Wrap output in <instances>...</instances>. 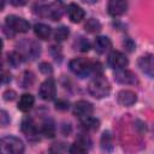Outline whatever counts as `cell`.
Here are the masks:
<instances>
[{
    "label": "cell",
    "mask_w": 154,
    "mask_h": 154,
    "mask_svg": "<svg viewBox=\"0 0 154 154\" xmlns=\"http://www.w3.org/2000/svg\"><path fill=\"white\" fill-rule=\"evenodd\" d=\"M69 35H70V30H69V28H66V26H59V28H57L55 31H54V38H55L57 42H63V41H65V40L69 37Z\"/></svg>",
    "instance_id": "d4e9b609"
},
{
    "label": "cell",
    "mask_w": 154,
    "mask_h": 154,
    "mask_svg": "<svg viewBox=\"0 0 154 154\" xmlns=\"http://www.w3.org/2000/svg\"><path fill=\"white\" fill-rule=\"evenodd\" d=\"M76 45H77V48H78L81 52H88L89 48H90V43H89V41H88L85 37H79V38L77 40Z\"/></svg>",
    "instance_id": "4316f807"
},
{
    "label": "cell",
    "mask_w": 154,
    "mask_h": 154,
    "mask_svg": "<svg viewBox=\"0 0 154 154\" xmlns=\"http://www.w3.org/2000/svg\"><path fill=\"white\" fill-rule=\"evenodd\" d=\"M34 32L35 35L41 38V40H48L51 34H52V29L49 25L45 24V23H36L34 25Z\"/></svg>",
    "instance_id": "ac0fdd59"
},
{
    "label": "cell",
    "mask_w": 154,
    "mask_h": 154,
    "mask_svg": "<svg viewBox=\"0 0 154 154\" xmlns=\"http://www.w3.org/2000/svg\"><path fill=\"white\" fill-rule=\"evenodd\" d=\"M84 29L88 31V32H97L101 30V24L97 19L95 18H89L85 24H84Z\"/></svg>",
    "instance_id": "cb8c5ba5"
},
{
    "label": "cell",
    "mask_w": 154,
    "mask_h": 154,
    "mask_svg": "<svg viewBox=\"0 0 154 154\" xmlns=\"http://www.w3.org/2000/svg\"><path fill=\"white\" fill-rule=\"evenodd\" d=\"M138 67L149 77H154V55L144 54L138 59Z\"/></svg>",
    "instance_id": "4fadbf2b"
},
{
    "label": "cell",
    "mask_w": 154,
    "mask_h": 154,
    "mask_svg": "<svg viewBox=\"0 0 154 154\" xmlns=\"http://www.w3.org/2000/svg\"><path fill=\"white\" fill-rule=\"evenodd\" d=\"M90 146V140L85 136H79L76 142L70 147V154H88V149Z\"/></svg>",
    "instance_id": "7c38bea8"
},
{
    "label": "cell",
    "mask_w": 154,
    "mask_h": 154,
    "mask_svg": "<svg viewBox=\"0 0 154 154\" xmlns=\"http://www.w3.org/2000/svg\"><path fill=\"white\" fill-rule=\"evenodd\" d=\"M111 47H112V42L107 36H97L94 40V48L100 54L108 52L111 49Z\"/></svg>",
    "instance_id": "e0dca14e"
},
{
    "label": "cell",
    "mask_w": 154,
    "mask_h": 154,
    "mask_svg": "<svg viewBox=\"0 0 154 154\" xmlns=\"http://www.w3.org/2000/svg\"><path fill=\"white\" fill-rule=\"evenodd\" d=\"M14 97H16V91H13V90H6L4 93V100H6V101H12V100H14Z\"/></svg>",
    "instance_id": "4dcf8cb0"
},
{
    "label": "cell",
    "mask_w": 154,
    "mask_h": 154,
    "mask_svg": "<svg viewBox=\"0 0 154 154\" xmlns=\"http://www.w3.org/2000/svg\"><path fill=\"white\" fill-rule=\"evenodd\" d=\"M0 150L1 154H23L24 144L16 136H5L0 141Z\"/></svg>",
    "instance_id": "7a4b0ae2"
},
{
    "label": "cell",
    "mask_w": 154,
    "mask_h": 154,
    "mask_svg": "<svg viewBox=\"0 0 154 154\" xmlns=\"http://www.w3.org/2000/svg\"><path fill=\"white\" fill-rule=\"evenodd\" d=\"M88 91L91 96L96 99H102L106 97L109 91H111V84L106 77L101 76H95L88 84Z\"/></svg>",
    "instance_id": "6da1fadb"
},
{
    "label": "cell",
    "mask_w": 154,
    "mask_h": 154,
    "mask_svg": "<svg viewBox=\"0 0 154 154\" xmlns=\"http://www.w3.org/2000/svg\"><path fill=\"white\" fill-rule=\"evenodd\" d=\"M107 63L108 65L114 69V70H122V69H125L129 64V60L126 58V55L119 51H113L109 53L108 55V59H107Z\"/></svg>",
    "instance_id": "9c48e42d"
},
{
    "label": "cell",
    "mask_w": 154,
    "mask_h": 154,
    "mask_svg": "<svg viewBox=\"0 0 154 154\" xmlns=\"http://www.w3.org/2000/svg\"><path fill=\"white\" fill-rule=\"evenodd\" d=\"M79 122H81V126H82L84 130H87V131H95V130H97L99 126H100V120L96 119V118L93 117V116L82 118V119H79Z\"/></svg>",
    "instance_id": "44dd1931"
},
{
    "label": "cell",
    "mask_w": 154,
    "mask_h": 154,
    "mask_svg": "<svg viewBox=\"0 0 154 154\" xmlns=\"http://www.w3.org/2000/svg\"><path fill=\"white\" fill-rule=\"evenodd\" d=\"M11 2H12L13 5H17V6H18V5H25V4H26V1H24V0H23V1H16V0H12Z\"/></svg>",
    "instance_id": "836d02e7"
},
{
    "label": "cell",
    "mask_w": 154,
    "mask_h": 154,
    "mask_svg": "<svg viewBox=\"0 0 154 154\" xmlns=\"http://www.w3.org/2000/svg\"><path fill=\"white\" fill-rule=\"evenodd\" d=\"M1 81H2L4 84L8 83L11 81V73L8 71H6V70H2V78H1Z\"/></svg>",
    "instance_id": "d6a6232c"
},
{
    "label": "cell",
    "mask_w": 154,
    "mask_h": 154,
    "mask_svg": "<svg viewBox=\"0 0 154 154\" xmlns=\"http://www.w3.org/2000/svg\"><path fill=\"white\" fill-rule=\"evenodd\" d=\"M128 10V2L124 0H111L107 5V11L112 17H119Z\"/></svg>",
    "instance_id": "5bb4252c"
},
{
    "label": "cell",
    "mask_w": 154,
    "mask_h": 154,
    "mask_svg": "<svg viewBox=\"0 0 154 154\" xmlns=\"http://www.w3.org/2000/svg\"><path fill=\"white\" fill-rule=\"evenodd\" d=\"M94 112V106L93 103H90L89 101L85 100H79L73 105V114L76 117H78L79 119L85 118L91 116Z\"/></svg>",
    "instance_id": "8fae6325"
},
{
    "label": "cell",
    "mask_w": 154,
    "mask_h": 154,
    "mask_svg": "<svg viewBox=\"0 0 154 154\" xmlns=\"http://www.w3.org/2000/svg\"><path fill=\"white\" fill-rule=\"evenodd\" d=\"M114 79L120 83V84H128V85H135L138 83L137 76L126 69H122V70H116L114 72Z\"/></svg>",
    "instance_id": "30bf717a"
},
{
    "label": "cell",
    "mask_w": 154,
    "mask_h": 154,
    "mask_svg": "<svg viewBox=\"0 0 154 154\" xmlns=\"http://www.w3.org/2000/svg\"><path fill=\"white\" fill-rule=\"evenodd\" d=\"M40 71H41L42 73H45V75H52L53 69H52V65H51V64L43 61V63L40 64Z\"/></svg>",
    "instance_id": "83f0119b"
},
{
    "label": "cell",
    "mask_w": 154,
    "mask_h": 154,
    "mask_svg": "<svg viewBox=\"0 0 154 154\" xmlns=\"http://www.w3.org/2000/svg\"><path fill=\"white\" fill-rule=\"evenodd\" d=\"M67 14H69V18L71 19L72 23H79V22H82V19L85 16L84 10L79 5L73 4V2L67 6Z\"/></svg>",
    "instance_id": "9a60e30c"
},
{
    "label": "cell",
    "mask_w": 154,
    "mask_h": 154,
    "mask_svg": "<svg viewBox=\"0 0 154 154\" xmlns=\"http://www.w3.org/2000/svg\"><path fill=\"white\" fill-rule=\"evenodd\" d=\"M55 94H57V87H55V82L53 78H47L46 81L41 83L40 89H38V95L42 100L51 101L55 97Z\"/></svg>",
    "instance_id": "ba28073f"
},
{
    "label": "cell",
    "mask_w": 154,
    "mask_h": 154,
    "mask_svg": "<svg viewBox=\"0 0 154 154\" xmlns=\"http://www.w3.org/2000/svg\"><path fill=\"white\" fill-rule=\"evenodd\" d=\"M55 154H57V153H55Z\"/></svg>",
    "instance_id": "e575fe53"
},
{
    "label": "cell",
    "mask_w": 154,
    "mask_h": 154,
    "mask_svg": "<svg viewBox=\"0 0 154 154\" xmlns=\"http://www.w3.org/2000/svg\"><path fill=\"white\" fill-rule=\"evenodd\" d=\"M0 123H1V125L2 126H6L8 123H10V117L7 116V112L6 111H1V113H0Z\"/></svg>",
    "instance_id": "f546056e"
},
{
    "label": "cell",
    "mask_w": 154,
    "mask_h": 154,
    "mask_svg": "<svg viewBox=\"0 0 154 154\" xmlns=\"http://www.w3.org/2000/svg\"><path fill=\"white\" fill-rule=\"evenodd\" d=\"M117 101L122 106H132L137 101V95L131 90H120L117 95Z\"/></svg>",
    "instance_id": "2e32d148"
},
{
    "label": "cell",
    "mask_w": 154,
    "mask_h": 154,
    "mask_svg": "<svg viewBox=\"0 0 154 154\" xmlns=\"http://www.w3.org/2000/svg\"><path fill=\"white\" fill-rule=\"evenodd\" d=\"M34 83V73L31 71H25L22 78V85L23 88H29Z\"/></svg>",
    "instance_id": "484cf974"
},
{
    "label": "cell",
    "mask_w": 154,
    "mask_h": 154,
    "mask_svg": "<svg viewBox=\"0 0 154 154\" xmlns=\"http://www.w3.org/2000/svg\"><path fill=\"white\" fill-rule=\"evenodd\" d=\"M7 58V63H8V65L10 66H12V67H18L20 64H22V61H23V57H22V54L19 53V52H10V53H7V55H6Z\"/></svg>",
    "instance_id": "603a6c76"
},
{
    "label": "cell",
    "mask_w": 154,
    "mask_h": 154,
    "mask_svg": "<svg viewBox=\"0 0 154 154\" xmlns=\"http://www.w3.org/2000/svg\"><path fill=\"white\" fill-rule=\"evenodd\" d=\"M5 25L13 34L14 32H26L30 29V23L26 19H24L23 17L14 16V14H11V16L6 17Z\"/></svg>",
    "instance_id": "5b68a950"
},
{
    "label": "cell",
    "mask_w": 154,
    "mask_h": 154,
    "mask_svg": "<svg viewBox=\"0 0 154 154\" xmlns=\"http://www.w3.org/2000/svg\"><path fill=\"white\" fill-rule=\"evenodd\" d=\"M35 99L31 94H23L18 101V109L22 112H29L34 106Z\"/></svg>",
    "instance_id": "d6986e66"
},
{
    "label": "cell",
    "mask_w": 154,
    "mask_h": 154,
    "mask_svg": "<svg viewBox=\"0 0 154 154\" xmlns=\"http://www.w3.org/2000/svg\"><path fill=\"white\" fill-rule=\"evenodd\" d=\"M100 143H101V148L105 152H111L113 149V137L109 131H103Z\"/></svg>",
    "instance_id": "7402d4cb"
},
{
    "label": "cell",
    "mask_w": 154,
    "mask_h": 154,
    "mask_svg": "<svg viewBox=\"0 0 154 154\" xmlns=\"http://www.w3.org/2000/svg\"><path fill=\"white\" fill-rule=\"evenodd\" d=\"M69 67L73 75L79 78H85L93 73V63L84 58H75L70 61Z\"/></svg>",
    "instance_id": "3957f363"
},
{
    "label": "cell",
    "mask_w": 154,
    "mask_h": 154,
    "mask_svg": "<svg viewBox=\"0 0 154 154\" xmlns=\"http://www.w3.org/2000/svg\"><path fill=\"white\" fill-rule=\"evenodd\" d=\"M124 46H125L126 49L130 51V52H132V51L135 49V43L131 41V38H126V40L124 41Z\"/></svg>",
    "instance_id": "1f68e13d"
},
{
    "label": "cell",
    "mask_w": 154,
    "mask_h": 154,
    "mask_svg": "<svg viewBox=\"0 0 154 154\" xmlns=\"http://www.w3.org/2000/svg\"><path fill=\"white\" fill-rule=\"evenodd\" d=\"M41 134L47 138H53L55 135V124L51 118H47L41 124Z\"/></svg>",
    "instance_id": "ffe728a7"
},
{
    "label": "cell",
    "mask_w": 154,
    "mask_h": 154,
    "mask_svg": "<svg viewBox=\"0 0 154 154\" xmlns=\"http://www.w3.org/2000/svg\"><path fill=\"white\" fill-rule=\"evenodd\" d=\"M18 49L24 59L32 60L40 55V46L32 40H22L18 43Z\"/></svg>",
    "instance_id": "8992f818"
},
{
    "label": "cell",
    "mask_w": 154,
    "mask_h": 154,
    "mask_svg": "<svg viewBox=\"0 0 154 154\" xmlns=\"http://www.w3.org/2000/svg\"><path fill=\"white\" fill-rule=\"evenodd\" d=\"M64 12L63 2H49V4H40L37 13L42 17H47L52 20H58L61 18Z\"/></svg>",
    "instance_id": "277c9868"
},
{
    "label": "cell",
    "mask_w": 154,
    "mask_h": 154,
    "mask_svg": "<svg viewBox=\"0 0 154 154\" xmlns=\"http://www.w3.org/2000/svg\"><path fill=\"white\" fill-rule=\"evenodd\" d=\"M20 129L28 140H30V141H37L38 140V132L40 131H38L36 123L34 122V119L31 117L26 116L23 118L22 124H20Z\"/></svg>",
    "instance_id": "52a82bcc"
},
{
    "label": "cell",
    "mask_w": 154,
    "mask_h": 154,
    "mask_svg": "<svg viewBox=\"0 0 154 154\" xmlns=\"http://www.w3.org/2000/svg\"><path fill=\"white\" fill-rule=\"evenodd\" d=\"M55 107H57V109H61V111H65V109H67L69 108V101H66V100H58L57 102H55Z\"/></svg>",
    "instance_id": "f1b7e54d"
}]
</instances>
